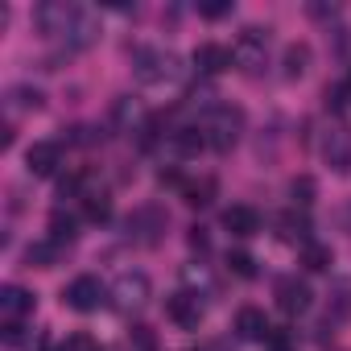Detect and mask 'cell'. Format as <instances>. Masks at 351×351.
<instances>
[{
	"label": "cell",
	"instance_id": "obj_1",
	"mask_svg": "<svg viewBox=\"0 0 351 351\" xmlns=\"http://www.w3.org/2000/svg\"><path fill=\"white\" fill-rule=\"evenodd\" d=\"M132 71L141 83H169V79H178V54L161 50V46H141L132 54Z\"/></svg>",
	"mask_w": 351,
	"mask_h": 351
},
{
	"label": "cell",
	"instance_id": "obj_2",
	"mask_svg": "<svg viewBox=\"0 0 351 351\" xmlns=\"http://www.w3.org/2000/svg\"><path fill=\"white\" fill-rule=\"evenodd\" d=\"M203 132H207V145L215 153H232L236 141H240V132H244V112L232 108V104H223V108H215V116L207 120Z\"/></svg>",
	"mask_w": 351,
	"mask_h": 351
},
{
	"label": "cell",
	"instance_id": "obj_3",
	"mask_svg": "<svg viewBox=\"0 0 351 351\" xmlns=\"http://www.w3.org/2000/svg\"><path fill=\"white\" fill-rule=\"evenodd\" d=\"M62 38H66V50H87V46L99 38V21H95V13L83 9V5H66Z\"/></svg>",
	"mask_w": 351,
	"mask_h": 351
},
{
	"label": "cell",
	"instance_id": "obj_4",
	"mask_svg": "<svg viewBox=\"0 0 351 351\" xmlns=\"http://www.w3.org/2000/svg\"><path fill=\"white\" fill-rule=\"evenodd\" d=\"M104 298H108V289H104V281H99V277H91V273L75 277V281L62 289V302H66L71 310H79V314L99 310V306H104Z\"/></svg>",
	"mask_w": 351,
	"mask_h": 351
},
{
	"label": "cell",
	"instance_id": "obj_5",
	"mask_svg": "<svg viewBox=\"0 0 351 351\" xmlns=\"http://www.w3.org/2000/svg\"><path fill=\"white\" fill-rule=\"evenodd\" d=\"M265 46H269V34H261V29H244V34L236 38V46H232L236 66H244L248 75H256V71L265 66Z\"/></svg>",
	"mask_w": 351,
	"mask_h": 351
},
{
	"label": "cell",
	"instance_id": "obj_6",
	"mask_svg": "<svg viewBox=\"0 0 351 351\" xmlns=\"http://www.w3.org/2000/svg\"><path fill=\"white\" fill-rule=\"evenodd\" d=\"M112 298H116V306L128 314V310H141L145 302H149V277L145 273H120L116 277V285H112Z\"/></svg>",
	"mask_w": 351,
	"mask_h": 351
},
{
	"label": "cell",
	"instance_id": "obj_7",
	"mask_svg": "<svg viewBox=\"0 0 351 351\" xmlns=\"http://www.w3.org/2000/svg\"><path fill=\"white\" fill-rule=\"evenodd\" d=\"M165 314H169V322H178L182 330H199V322H203V302H199V293L178 289V293H169Z\"/></svg>",
	"mask_w": 351,
	"mask_h": 351
},
{
	"label": "cell",
	"instance_id": "obj_8",
	"mask_svg": "<svg viewBox=\"0 0 351 351\" xmlns=\"http://www.w3.org/2000/svg\"><path fill=\"white\" fill-rule=\"evenodd\" d=\"M25 165H29L34 178H54L58 165H62V145H58V141H38V145H29Z\"/></svg>",
	"mask_w": 351,
	"mask_h": 351
},
{
	"label": "cell",
	"instance_id": "obj_9",
	"mask_svg": "<svg viewBox=\"0 0 351 351\" xmlns=\"http://www.w3.org/2000/svg\"><path fill=\"white\" fill-rule=\"evenodd\" d=\"M273 293H277L281 314H289V318H293V314H306V310H310V298H314V293H310V285H306V281H298V277H281Z\"/></svg>",
	"mask_w": 351,
	"mask_h": 351
},
{
	"label": "cell",
	"instance_id": "obj_10",
	"mask_svg": "<svg viewBox=\"0 0 351 351\" xmlns=\"http://www.w3.org/2000/svg\"><path fill=\"white\" fill-rule=\"evenodd\" d=\"M34 306H38V298L29 289H21V285H5V289H0V318H5V322H25L34 314Z\"/></svg>",
	"mask_w": 351,
	"mask_h": 351
},
{
	"label": "cell",
	"instance_id": "obj_11",
	"mask_svg": "<svg viewBox=\"0 0 351 351\" xmlns=\"http://www.w3.org/2000/svg\"><path fill=\"white\" fill-rule=\"evenodd\" d=\"M191 62L199 66V75H223V71H232V66H236L232 50H228V46H219V42H203V46L191 54Z\"/></svg>",
	"mask_w": 351,
	"mask_h": 351
},
{
	"label": "cell",
	"instance_id": "obj_12",
	"mask_svg": "<svg viewBox=\"0 0 351 351\" xmlns=\"http://www.w3.org/2000/svg\"><path fill=\"white\" fill-rule=\"evenodd\" d=\"M223 228H228L232 236L248 240V236H256V232H261V211H256V207H248V203H236V207H228V211H223Z\"/></svg>",
	"mask_w": 351,
	"mask_h": 351
},
{
	"label": "cell",
	"instance_id": "obj_13",
	"mask_svg": "<svg viewBox=\"0 0 351 351\" xmlns=\"http://www.w3.org/2000/svg\"><path fill=\"white\" fill-rule=\"evenodd\" d=\"M128 232H136L141 244H157V232H165V211H157V207H141V211L128 219Z\"/></svg>",
	"mask_w": 351,
	"mask_h": 351
},
{
	"label": "cell",
	"instance_id": "obj_14",
	"mask_svg": "<svg viewBox=\"0 0 351 351\" xmlns=\"http://www.w3.org/2000/svg\"><path fill=\"white\" fill-rule=\"evenodd\" d=\"M269 318H265V310H256V306H240V314H236V335L240 339H248V343H256V339H269Z\"/></svg>",
	"mask_w": 351,
	"mask_h": 351
},
{
	"label": "cell",
	"instance_id": "obj_15",
	"mask_svg": "<svg viewBox=\"0 0 351 351\" xmlns=\"http://www.w3.org/2000/svg\"><path fill=\"white\" fill-rule=\"evenodd\" d=\"M322 153H326V161H330L339 173H343V169H351V141H347V132H343V128H330V132H326Z\"/></svg>",
	"mask_w": 351,
	"mask_h": 351
},
{
	"label": "cell",
	"instance_id": "obj_16",
	"mask_svg": "<svg viewBox=\"0 0 351 351\" xmlns=\"http://www.w3.org/2000/svg\"><path fill=\"white\" fill-rule=\"evenodd\" d=\"M62 252H66V244H58V240H38V244H29V252H25V261H29V269H54L58 261H62Z\"/></svg>",
	"mask_w": 351,
	"mask_h": 351
},
{
	"label": "cell",
	"instance_id": "obj_17",
	"mask_svg": "<svg viewBox=\"0 0 351 351\" xmlns=\"http://www.w3.org/2000/svg\"><path fill=\"white\" fill-rule=\"evenodd\" d=\"M277 228H281V240L285 244H310V219L302 215V211H285L281 219H277Z\"/></svg>",
	"mask_w": 351,
	"mask_h": 351
},
{
	"label": "cell",
	"instance_id": "obj_18",
	"mask_svg": "<svg viewBox=\"0 0 351 351\" xmlns=\"http://www.w3.org/2000/svg\"><path fill=\"white\" fill-rule=\"evenodd\" d=\"M306 66H310V46H306V42H293V46H285L281 75H285V79H298V75H306Z\"/></svg>",
	"mask_w": 351,
	"mask_h": 351
},
{
	"label": "cell",
	"instance_id": "obj_19",
	"mask_svg": "<svg viewBox=\"0 0 351 351\" xmlns=\"http://www.w3.org/2000/svg\"><path fill=\"white\" fill-rule=\"evenodd\" d=\"M83 219L87 223H108L112 219V199L104 191H87L83 195Z\"/></svg>",
	"mask_w": 351,
	"mask_h": 351
},
{
	"label": "cell",
	"instance_id": "obj_20",
	"mask_svg": "<svg viewBox=\"0 0 351 351\" xmlns=\"http://www.w3.org/2000/svg\"><path fill=\"white\" fill-rule=\"evenodd\" d=\"M343 318H351V281H339L335 293H330V302H326V322L335 326Z\"/></svg>",
	"mask_w": 351,
	"mask_h": 351
},
{
	"label": "cell",
	"instance_id": "obj_21",
	"mask_svg": "<svg viewBox=\"0 0 351 351\" xmlns=\"http://www.w3.org/2000/svg\"><path fill=\"white\" fill-rule=\"evenodd\" d=\"M75 236H79V219L75 215H66V211H54L50 215V240H58V244H75Z\"/></svg>",
	"mask_w": 351,
	"mask_h": 351
},
{
	"label": "cell",
	"instance_id": "obj_22",
	"mask_svg": "<svg viewBox=\"0 0 351 351\" xmlns=\"http://www.w3.org/2000/svg\"><path fill=\"white\" fill-rule=\"evenodd\" d=\"M302 265H306L310 273H326V269L335 265V252H330L326 244H318V240H310V244L302 248Z\"/></svg>",
	"mask_w": 351,
	"mask_h": 351
},
{
	"label": "cell",
	"instance_id": "obj_23",
	"mask_svg": "<svg viewBox=\"0 0 351 351\" xmlns=\"http://www.w3.org/2000/svg\"><path fill=\"white\" fill-rule=\"evenodd\" d=\"M215 191H219V182L215 178H199V182H186V203L191 207H211L215 203Z\"/></svg>",
	"mask_w": 351,
	"mask_h": 351
},
{
	"label": "cell",
	"instance_id": "obj_24",
	"mask_svg": "<svg viewBox=\"0 0 351 351\" xmlns=\"http://www.w3.org/2000/svg\"><path fill=\"white\" fill-rule=\"evenodd\" d=\"M203 145H207V132L203 128H178V132H173V149H178L182 157H195Z\"/></svg>",
	"mask_w": 351,
	"mask_h": 351
},
{
	"label": "cell",
	"instance_id": "obj_25",
	"mask_svg": "<svg viewBox=\"0 0 351 351\" xmlns=\"http://www.w3.org/2000/svg\"><path fill=\"white\" fill-rule=\"evenodd\" d=\"M314 191H318V186H314V178H306V173L289 182V195H293L298 207H310V203H314Z\"/></svg>",
	"mask_w": 351,
	"mask_h": 351
},
{
	"label": "cell",
	"instance_id": "obj_26",
	"mask_svg": "<svg viewBox=\"0 0 351 351\" xmlns=\"http://www.w3.org/2000/svg\"><path fill=\"white\" fill-rule=\"evenodd\" d=\"M228 269H232L236 277H244V281L256 277V261H252L248 252H228Z\"/></svg>",
	"mask_w": 351,
	"mask_h": 351
},
{
	"label": "cell",
	"instance_id": "obj_27",
	"mask_svg": "<svg viewBox=\"0 0 351 351\" xmlns=\"http://www.w3.org/2000/svg\"><path fill=\"white\" fill-rule=\"evenodd\" d=\"M58 351H99V343H95L87 330H75V335H66V343H62Z\"/></svg>",
	"mask_w": 351,
	"mask_h": 351
},
{
	"label": "cell",
	"instance_id": "obj_28",
	"mask_svg": "<svg viewBox=\"0 0 351 351\" xmlns=\"http://www.w3.org/2000/svg\"><path fill=\"white\" fill-rule=\"evenodd\" d=\"M9 99H13L17 108H42V91H38V87H17Z\"/></svg>",
	"mask_w": 351,
	"mask_h": 351
},
{
	"label": "cell",
	"instance_id": "obj_29",
	"mask_svg": "<svg viewBox=\"0 0 351 351\" xmlns=\"http://www.w3.org/2000/svg\"><path fill=\"white\" fill-rule=\"evenodd\" d=\"M228 13H232V0H211V5H199V17H207V21H219Z\"/></svg>",
	"mask_w": 351,
	"mask_h": 351
},
{
	"label": "cell",
	"instance_id": "obj_30",
	"mask_svg": "<svg viewBox=\"0 0 351 351\" xmlns=\"http://www.w3.org/2000/svg\"><path fill=\"white\" fill-rule=\"evenodd\" d=\"M265 343H269L273 351H293V335H289L285 326H281V330H269V339H265Z\"/></svg>",
	"mask_w": 351,
	"mask_h": 351
},
{
	"label": "cell",
	"instance_id": "obj_31",
	"mask_svg": "<svg viewBox=\"0 0 351 351\" xmlns=\"http://www.w3.org/2000/svg\"><path fill=\"white\" fill-rule=\"evenodd\" d=\"M132 343H136L141 351H157V339H153L149 326H132Z\"/></svg>",
	"mask_w": 351,
	"mask_h": 351
},
{
	"label": "cell",
	"instance_id": "obj_32",
	"mask_svg": "<svg viewBox=\"0 0 351 351\" xmlns=\"http://www.w3.org/2000/svg\"><path fill=\"white\" fill-rule=\"evenodd\" d=\"M347 95H351V87H335V91H326V108L343 112V108H347Z\"/></svg>",
	"mask_w": 351,
	"mask_h": 351
},
{
	"label": "cell",
	"instance_id": "obj_33",
	"mask_svg": "<svg viewBox=\"0 0 351 351\" xmlns=\"http://www.w3.org/2000/svg\"><path fill=\"white\" fill-rule=\"evenodd\" d=\"M25 335V322H5V343H21Z\"/></svg>",
	"mask_w": 351,
	"mask_h": 351
},
{
	"label": "cell",
	"instance_id": "obj_34",
	"mask_svg": "<svg viewBox=\"0 0 351 351\" xmlns=\"http://www.w3.org/2000/svg\"><path fill=\"white\" fill-rule=\"evenodd\" d=\"M191 244H195V248H207V236H203V228H191Z\"/></svg>",
	"mask_w": 351,
	"mask_h": 351
},
{
	"label": "cell",
	"instance_id": "obj_35",
	"mask_svg": "<svg viewBox=\"0 0 351 351\" xmlns=\"http://www.w3.org/2000/svg\"><path fill=\"white\" fill-rule=\"evenodd\" d=\"M347 87H351V79H347Z\"/></svg>",
	"mask_w": 351,
	"mask_h": 351
}]
</instances>
